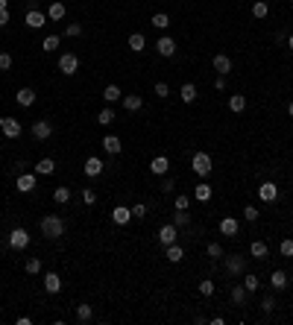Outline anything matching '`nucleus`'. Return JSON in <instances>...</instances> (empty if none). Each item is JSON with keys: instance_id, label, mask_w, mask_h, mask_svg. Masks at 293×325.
Listing matches in <instances>:
<instances>
[{"instance_id": "nucleus-1", "label": "nucleus", "mask_w": 293, "mask_h": 325, "mask_svg": "<svg viewBox=\"0 0 293 325\" xmlns=\"http://www.w3.org/2000/svg\"><path fill=\"white\" fill-rule=\"evenodd\" d=\"M38 229H41V235H44L47 240H59V238L65 235V220H62L59 214H47V217H41Z\"/></svg>"}, {"instance_id": "nucleus-2", "label": "nucleus", "mask_w": 293, "mask_h": 325, "mask_svg": "<svg viewBox=\"0 0 293 325\" xmlns=\"http://www.w3.org/2000/svg\"><path fill=\"white\" fill-rule=\"evenodd\" d=\"M191 167H194V173H197V176H211V170H214V164H211V155H208V152H194Z\"/></svg>"}, {"instance_id": "nucleus-3", "label": "nucleus", "mask_w": 293, "mask_h": 325, "mask_svg": "<svg viewBox=\"0 0 293 325\" xmlns=\"http://www.w3.org/2000/svg\"><path fill=\"white\" fill-rule=\"evenodd\" d=\"M247 258L244 255H223V267H226V273L229 276H244L247 273Z\"/></svg>"}, {"instance_id": "nucleus-4", "label": "nucleus", "mask_w": 293, "mask_h": 325, "mask_svg": "<svg viewBox=\"0 0 293 325\" xmlns=\"http://www.w3.org/2000/svg\"><path fill=\"white\" fill-rule=\"evenodd\" d=\"M59 70H62L65 76H76V70H79V56H76V53H62V56H59Z\"/></svg>"}, {"instance_id": "nucleus-5", "label": "nucleus", "mask_w": 293, "mask_h": 325, "mask_svg": "<svg viewBox=\"0 0 293 325\" xmlns=\"http://www.w3.org/2000/svg\"><path fill=\"white\" fill-rule=\"evenodd\" d=\"M0 132L6 135V138H21V132H23V126H21V120L18 117H0Z\"/></svg>"}, {"instance_id": "nucleus-6", "label": "nucleus", "mask_w": 293, "mask_h": 325, "mask_svg": "<svg viewBox=\"0 0 293 325\" xmlns=\"http://www.w3.org/2000/svg\"><path fill=\"white\" fill-rule=\"evenodd\" d=\"M29 132H32V138H35V141H50V138H53V123L41 117V120H35V123H32V129H29Z\"/></svg>"}, {"instance_id": "nucleus-7", "label": "nucleus", "mask_w": 293, "mask_h": 325, "mask_svg": "<svg viewBox=\"0 0 293 325\" xmlns=\"http://www.w3.org/2000/svg\"><path fill=\"white\" fill-rule=\"evenodd\" d=\"M9 246H12V249H18V252H21V249H26V246H29V232H26V229H21V226H18V229H12V232H9Z\"/></svg>"}, {"instance_id": "nucleus-8", "label": "nucleus", "mask_w": 293, "mask_h": 325, "mask_svg": "<svg viewBox=\"0 0 293 325\" xmlns=\"http://www.w3.org/2000/svg\"><path fill=\"white\" fill-rule=\"evenodd\" d=\"M23 23H26L29 29H41V26L47 23V12H38V9L32 6V9H26V15H23Z\"/></svg>"}, {"instance_id": "nucleus-9", "label": "nucleus", "mask_w": 293, "mask_h": 325, "mask_svg": "<svg viewBox=\"0 0 293 325\" xmlns=\"http://www.w3.org/2000/svg\"><path fill=\"white\" fill-rule=\"evenodd\" d=\"M258 199H261V202H276V199H279V185H276V182H261Z\"/></svg>"}, {"instance_id": "nucleus-10", "label": "nucleus", "mask_w": 293, "mask_h": 325, "mask_svg": "<svg viewBox=\"0 0 293 325\" xmlns=\"http://www.w3.org/2000/svg\"><path fill=\"white\" fill-rule=\"evenodd\" d=\"M176 240H179V229H176L173 223H167V226L158 229V243H161V246H170V243H176Z\"/></svg>"}, {"instance_id": "nucleus-11", "label": "nucleus", "mask_w": 293, "mask_h": 325, "mask_svg": "<svg viewBox=\"0 0 293 325\" xmlns=\"http://www.w3.org/2000/svg\"><path fill=\"white\" fill-rule=\"evenodd\" d=\"M156 53H158V56H164V59H170V56L176 53V41H173L170 35H161V38L156 41Z\"/></svg>"}, {"instance_id": "nucleus-12", "label": "nucleus", "mask_w": 293, "mask_h": 325, "mask_svg": "<svg viewBox=\"0 0 293 325\" xmlns=\"http://www.w3.org/2000/svg\"><path fill=\"white\" fill-rule=\"evenodd\" d=\"M15 188H18L21 194H32V191H35V173H21V176H15Z\"/></svg>"}, {"instance_id": "nucleus-13", "label": "nucleus", "mask_w": 293, "mask_h": 325, "mask_svg": "<svg viewBox=\"0 0 293 325\" xmlns=\"http://www.w3.org/2000/svg\"><path fill=\"white\" fill-rule=\"evenodd\" d=\"M82 170H85V176H91V179H94V176H100V173L106 170V164H103L97 155H88V158H85V164H82Z\"/></svg>"}, {"instance_id": "nucleus-14", "label": "nucleus", "mask_w": 293, "mask_h": 325, "mask_svg": "<svg viewBox=\"0 0 293 325\" xmlns=\"http://www.w3.org/2000/svg\"><path fill=\"white\" fill-rule=\"evenodd\" d=\"M220 235H226V238H238V235H241V223H238L235 217H223V220H220Z\"/></svg>"}, {"instance_id": "nucleus-15", "label": "nucleus", "mask_w": 293, "mask_h": 325, "mask_svg": "<svg viewBox=\"0 0 293 325\" xmlns=\"http://www.w3.org/2000/svg\"><path fill=\"white\" fill-rule=\"evenodd\" d=\"M103 150H106L109 155H120V152H123V141H120L117 135H106V138H103Z\"/></svg>"}, {"instance_id": "nucleus-16", "label": "nucleus", "mask_w": 293, "mask_h": 325, "mask_svg": "<svg viewBox=\"0 0 293 325\" xmlns=\"http://www.w3.org/2000/svg\"><path fill=\"white\" fill-rule=\"evenodd\" d=\"M129 220H132V208H126V205H114V208H112V223L126 226Z\"/></svg>"}, {"instance_id": "nucleus-17", "label": "nucleus", "mask_w": 293, "mask_h": 325, "mask_svg": "<svg viewBox=\"0 0 293 325\" xmlns=\"http://www.w3.org/2000/svg\"><path fill=\"white\" fill-rule=\"evenodd\" d=\"M68 15V6L62 3V0H53L50 6H47V21H62Z\"/></svg>"}, {"instance_id": "nucleus-18", "label": "nucleus", "mask_w": 293, "mask_h": 325, "mask_svg": "<svg viewBox=\"0 0 293 325\" xmlns=\"http://www.w3.org/2000/svg\"><path fill=\"white\" fill-rule=\"evenodd\" d=\"M150 170H153L156 176H167V170H170V158H167V155H156V158L150 161Z\"/></svg>"}, {"instance_id": "nucleus-19", "label": "nucleus", "mask_w": 293, "mask_h": 325, "mask_svg": "<svg viewBox=\"0 0 293 325\" xmlns=\"http://www.w3.org/2000/svg\"><path fill=\"white\" fill-rule=\"evenodd\" d=\"M211 65H214V70H217V73H223V76L232 70V59H229L226 53H217V56L211 59Z\"/></svg>"}, {"instance_id": "nucleus-20", "label": "nucleus", "mask_w": 293, "mask_h": 325, "mask_svg": "<svg viewBox=\"0 0 293 325\" xmlns=\"http://www.w3.org/2000/svg\"><path fill=\"white\" fill-rule=\"evenodd\" d=\"M288 284H291V279H288L285 270H276V273L270 276V287H273V290H288Z\"/></svg>"}, {"instance_id": "nucleus-21", "label": "nucleus", "mask_w": 293, "mask_h": 325, "mask_svg": "<svg viewBox=\"0 0 293 325\" xmlns=\"http://www.w3.org/2000/svg\"><path fill=\"white\" fill-rule=\"evenodd\" d=\"M15 103L23 106V108H29V106L35 103V91H32V88H21V91L15 94Z\"/></svg>"}, {"instance_id": "nucleus-22", "label": "nucleus", "mask_w": 293, "mask_h": 325, "mask_svg": "<svg viewBox=\"0 0 293 325\" xmlns=\"http://www.w3.org/2000/svg\"><path fill=\"white\" fill-rule=\"evenodd\" d=\"M164 258H167L170 264H179V261L185 258V249H182L179 243H170V246H164Z\"/></svg>"}, {"instance_id": "nucleus-23", "label": "nucleus", "mask_w": 293, "mask_h": 325, "mask_svg": "<svg viewBox=\"0 0 293 325\" xmlns=\"http://www.w3.org/2000/svg\"><path fill=\"white\" fill-rule=\"evenodd\" d=\"M44 290H47L50 296H56V293L62 290V279H59L56 273H47V276H44Z\"/></svg>"}, {"instance_id": "nucleus-24", "label": "nucleus", "mask_w": 293, "mask_h": 325, "mask_svg": "<svg viewBox=\"0 0 293 325\" xmlns=\"http://www.w3.org/2000/svg\"><path fill=\"white\" fill-rule=\"evenodd\" d=\"M91 320H94V308H91V305H85V302H79V305H76V323L88 325Z\"/></svg>"}, {"instance_id": "nucleus-25", "label": "nucleus", "mask_w": 293, "mask_h": 325, "mask_svg": "<svg viewBox=\"0 0 293 325\" xmlns=\"http://www.w3.org/2000/svg\"><path fill=\"white\" fill-rule=\"evenodd\" d=\"M211 194H214V191H211V185H208V182H200V185L194 188V199H197V202H208V199H211Z\"/></svg>"}, {"instance_id": "nucleus-26", "label": "nucleus", "mask_w": 293, "mask_h": 325, "mask_svg": "<svg viewBox=\"0 0 293 325\" xmlns=\"http://www.w3.org/2000/svg\"><path fill=\"white\" fill-rule=\"evenodd\" d=\"M249 252H252V258H258V261H267V255H270V246H267L264 240H252Z\"/></svg>"}, {"instance_id": "nucleus-27", "label": "nucleus", "mask_w": 293, "mask_h": 325, "mask_svg": "<svg viewBox=\"0 0 293 325\" xmlns=\"http://www.w3.org/2000/svg\"><path fill=\"white\" fill-rule=\"evenodd\" d=\"M247 299H249V290H247L244 284H235V287H232V305L241 308V305H247Z\"/></svg>"}, {"instance_id": "nucleus-28", "label": "nucleus", "mask_w": 293, "mask_h": 325, "mask_svg": "<svg viewBox=\"0 0 293 325\" xmlns=\"http://www.w3.org/2000/svg\"><path fill=\"white\" fill-rule=\"evenodd\" d=\"M126 44H129V50H132V53H141V50H147V38H144L141 32H132Z\"/></svg>"}, {"instance_id": "nucleus-29", "label": "nucleus", "mask_w": 293, "mask_h": 325, "mask_svg": "<svg viewBox=\"0 0 293 325\" xmlns=\"http://www.w3.org/2000/svg\"><path fill=\"white\" fill-rule=\"evenodd\" d=\"M120 103H123V108H126V111H138V108L144 106V100H141L138 94H123V100H120Z\"/></svg>"}, {"instance_id": "nucleus-30", "label": "nucleus", "mask_w": 293, "mask_h": 325, "mask_svg": "<svg viewBox=\"0 0 293 325\" xmlns=\"http://www.w3.org/2000/svg\"><path fill=\"white\" fill-rule=\"evenodd\" d=\"M103 100H106V103H117V100H123V91H120L117 85H106V88H103Z\"/></svg>"}, {"instance_id": "nucleus-31", "label": "nucleus", "mask_w": 293, "mask_h": 325, "mask_svg": "<svg viewBox=\"0 0 293 325\" xmlns=\"http://www.w3.org/2000/svg\"><path fill=\"white\" fill-rule=\"evenodd\" d=\"M179 97H182V103H194V100H197V85H194V82H185V85L179 88Z\"/></svg>"}, {"instance_id": "nucleus-32", "label": "nucleus", "mask_w": 293, "mask_h": 325, "mask_svg": "<svg viewBox=\"0 0 293 325\" xmlns=\"http://www.w3.org/2000/svg\"><path fill=\"white\" fill-rule=\"evenodd\" d=\"M56 170V161L53 158H41L38 164H35V176H50Z\"/></svg>"}, {"instance_id": "nucleus-33", "label": "nucleus", "mask_w": 293, "mask_h": 325, "mask_svg": "<svg viewBox=\"0 0 293 325\" xmlns=\"http://www.w3.org/2000/svg\"><path fill=\"white\" fill-rule=\"evenodd\" d=\"M229 108H232L235 114H241V111L247 108V97H244V94H232V97H229Z\"/></svg>"}, {"instance_id": "nucleus-34", "label": "nucleus", "mask_w": 293, "mask_h": 325, "mask_svg": "<svg viewBox=\"0 0 293 325\" xmlns=\"http://www.w3.org/2000/svg\"><path fill=\"white\" fill-rule=\"evenodd\" d=\"M173 226H176V229H188V226H191V214L176 208V211H173Z\"/></svg>"}, {"instance_id": "nucleus-35", "label": "nucleus", "mask_w": 293, "mask_h": 325, "mask_svg": "<svg viewBox=\"0 0 293 325\" xmlns=\"http://www.w3.org/2000/svg\"><path fill=\"white\" fill-rule=\"evenodd\" d=\"M150 23H153L156 29H167V26H170V15H167V12H156Z\"/></svg>"}, {"instance_id": "nucleus-36", "label": "nucleus", "mask_w": 293, "mask_h": 325, "mask_svg": "<svg viewBox=\"0 0 293 325\" xmlns=\"http://www.w3.org/2000/svg\"><path fill=\"white\" fill-rule=\"evenodd\" d=\"M53 202L56 205H68L70 202V188H56L53 191Z\"/></svg>"}, {"instance_id": "nucleus-37", "label": "nucleus", "mask_w": 293, "mask_h": 325, "mask_svg": "<svg viewBox=\"0 0 293 325\" xmlns=\"http://www.w3.org/2000/svg\"><path fill=\"white\" fill-rule=\"evenodd\" d=\"M252 15H255V18H267V15H270V3H267V0H255V3H252Z\"/></svg>"}, {"instance_id": "nucleus-38", "label": "nucleus", "mask_w": 293, "mask_h": 325, "mask_svg": "<svg viewBox=\"0 0 293 325\" xmlns=\"http://www.w3.org/2000/svg\"><path fill=\"white\" fill-rule=\"evenodd\" d=\"M59 44H62L59 35H47V38L41 41V50H44V53H53V50H59Z\"/></svg>"}, {"instance_id": "nucleus-39", "label": "nucleus", "mask_w": 293, "mask_h": 325, "mask_svg": "<svg viewBox=\"0 0 293 325\" xmlns=\"http://www.w3.org/2000/svg\"><path fill=\"white\" fill-rule=\"evenodd\" d=\"M244 287H247L249 293H255V290L261 287V279H258V276H252V273H244Z\"/></svg>"}, {"instance_id": "nucleus-40", "label": "nucleus", "mask_w": 293, "mask_h": 325, "mask_svg": "<svg viewBox=\"0 0 293 325\" xmlns=\"http://www.w3.org/2000/svg\"><path fill=\"white\" fill-rule=\"evenodd\" d=\"M112 120H114V111H112V108H100V114H97V123H100V126H109Z\"/></svg>"}, {"instance_id": "nucleus-41", "label": "nucleus", "mask_w": 293, "mask_h": 325, "mask_svg": "<svg viewBox=\"0 0 293 325\" xmlns=\"http://www.w3.org/2000/svg\"><path fill=\"white\" fill-rule=\"evenodd\" d=\"M261 311H264V314L276 311V296H273V293H264V299H261Z\"/></svg>"}, {"instance_id": "nucleus-42", "label": "nucleus", "mask_w": 293, "mask_h": 325, "mask_svg": "<svg viewBox=\"0 0 293 325\" xmlns=\"http://www.w3.org/2000/svg\"><path fill=\"white\" fill-rule=\"evenodd\" d=\"M23 270H26V276H38V273H41V261H38V258H29Z\"/></svg>"}, {"instance_id": "nucleus-43", "label": "nucleus", "mask_w": 293, "mask_h": 325, "mask_svg": "<svg viewBox=\"0 0 293 325\" xmlns=\"http://www.w3.org/2000/svg\"><path fill=\"white\" fill-rule=\"evenodd\" d=\"M200 293H203V296H214V282H211V279H203V282H200Z\"/></svg>"}, {"instance_id": "nucleus-44", "label": "nucleus", "mask_w": 293, "mask_h": 325, "mask_svg": "<svg viewBox=\"0 0 293 325\" xmlns=\"http://www.w3.org/2000/svg\"><path fill=\"white\" fill-rule=\"evenodd\" d=\"M258 214H261V211H258L255 205H247V208H244V220H249V223H255V220H258Z\"/></svg>"}, {"instance_id": "nucleus-45", "label": "nucleus", "mask_w": 293, "mask_h": 325, "mask_svg": "<svg viewBox=\"0 0 293 325\" xmlns=\"http://www.w3.org/2000/svg\"><path fill=\"white\" fill-rule=\"evenodd\" d=\"M65 35H68V38H76V35H82V26H79V23H68V26H65Z\"/></svg>"}, {"instance_id": "nucleus-46", "label": "nucleus", "mask_w": 293, "mask_h": 325, "mask_svg": "<svg viewBox=\"0 0 293 325\" xmlns=\"http://www.w3.org/2000/svg\"><path fill=\"white\" fill-rule=\"evenodd\" d=\"M153 91H156V97H161V100H164V97H170V88H167V82H156V88H153Z\"/></svg>"}, {"instance_id": "nucleus-47", "label": "nucleus", "mask_w": 293, "mask_h": 325, "mask_svg": "<svg viewBox=\"0 0 293 325\" xmlns=\"http://www.w3.org/2000/svg\"><path fill=\"white\" fill-rule=\"evenodd\" d=\"M82 202H85V205H94V202H97V194H94L91 188H82Z\"/></svg>"}, {"instance_id": "nucleus-48", "label": "nucleus", "mask_w": 293, "mask_h": 325, "mask_svg": "<svg viewBox=\"0 0 293 325\" xmlns=\"http://www.w3.org/2000/svg\"><path fill=\"white\" fill-rule=\"evenodd\" d=\"M132 217H135V220H144V217H147V205H144V202L132 205Z\"/></svg>"}, {"instance_id": "nucleus-49", "label": "nucleus", "mask_w": 293, "mask_h": 325, "mask_svg": "<svg viewBox=\"0 0 293 325\" xmlns=\"http://www.w3.org/2000/svg\"><path fill=\"white\" fill-rule=\"evenodd\" d=\"M205 252H208V255H211V258H223V255H226V252H223V246H220V243H208V249H205Z\"/></svg>"}, {"instance_id": "nucleus-50", "label": "nucleus", "mask_w": 293, "mask_h": 325, "mask_svg": "<svg viewBox=\"0 0 293 325\" xmlns=\"http://www.w3.org/2000/svg\"><path fill=\"white\" fill-rule=\"evenodd\" d=\"M279 252L285 255V258H293V240L288 238V240H282V246H279Z\"/></svg>"}, {"instance_id": "nucleus-51", "label": "nucleus", "mask_w": 293, "mask_h": 325, "mask_svg": "<svg viewBox=\"0 0 293 325\" xmlns=\"http://www.w3.org/2000/svg\"><path fill=\"white\" fill-rule=\"evenodd\" d=\"M188 205H191V196L179 194V196H176V208H179V211H188Z\"/></svg>"}, {"instance_id": "nucleus-52", "label": "nucleus", "mask_w": 293, "mask_h": 325, "mask_svg": "<svg viewBox=\"0 0 293 325\" xmlns=\"http://www.w3.org/2000/svg\"><path fill=\"white\" fill-rule=\"evenodd\" d=\"M12 67V56L6 50H0V70H9Z\"/></svg>"}, {"instance_id": "nucleus-53", "label": "nucleus", "mask_w": 293, "mask_h": 325, "mask_svg": "<svg viewBox=\"0 0 293 325\" xmlns=\"http://www.w3.org/2000/svg\"><path fill=\"white\" fill-rule=\"evenodd\" d=\"M173 188H176V185H173V179H161V185H158V191H161V194H173Z\"/></svg>"}, {"instance_id": "nucleus-54", "label": "nucleus", "mask_w": 293, "mask_h": 325, "mask_svg": "<svg viewBox=\"0 0 293 325\" xmlns=\"http://www.w3.org/2000/svg\"><path fill=\"white\" fill-rule=\"evenodd\" d=\"M214 88H217V91H226V88H229V82H226V76H223V73H217V79H214Z\"/></svg>"}, {"instance_id": "nucleus-55", "label": "nucleus", "mask_w": 293, "mask_h": 325, "mask_svg": "<svg viewBox=\"0 0 293 325\" xmlns=\"http://www.w3.org/2000/svg\"><path fill=\"white\" fill-rule=\"evenodd\" d=\"M9 23V6H0V26Z\"/></svg>"}, {"instance_id": "nucleus-56", "label": "nucleus", "mask_w": 293, "mask_h": 325, "mask_svg": "<svg viewBox=\"0 0 293 325\" xmlns=\"http://www.w3.org/2000/svg\"><path fill=\"white\" fill-rule=\"evenodd\" d=\"M21 173H26V164H23V161H15V176H21Z\"/></svg>"}, {"instance_id": "nucleus-57", "label": "nucleus", "mask_w": 293, "mask_h": 325, "mask_svg": "<svg viewBox=\"0 0 293 325\" xmlns=\"http://www.w3.org/2000/svg\"><path fill=\"white\" fill-rule=\"evenodd\" d=\"M288 50H293V35H288Z\"/></svg>"}, {"instance_id": "nucleus-58", "label": "nucleus", "mask_w": 293, "mask_h": 325, "mask_svg": "<svg viewBox=\"0 0 293 325\" xmlns=\"http://www.w3.org/2000/svg\"><path fill=\"white\" fill-rule=\"evenodd\" d=\"M288 114H291V117H293V100H291V103H288Z\"/></svg>"}, {"instance_id": "nucleus-59", "label": "nucleus", "mask_w": 293, "mask_h": 325, "mask_svg": "<svg viewBox=\"0 0 293 325\" xmlns=\"http://www.w3.org/2000/svg\"><path fill=\"white\" fill-rule=\"evenodd\" d=\"M288 279H291V284H293V270H291V276H288Z\"/></svg>"}]
</instances>
